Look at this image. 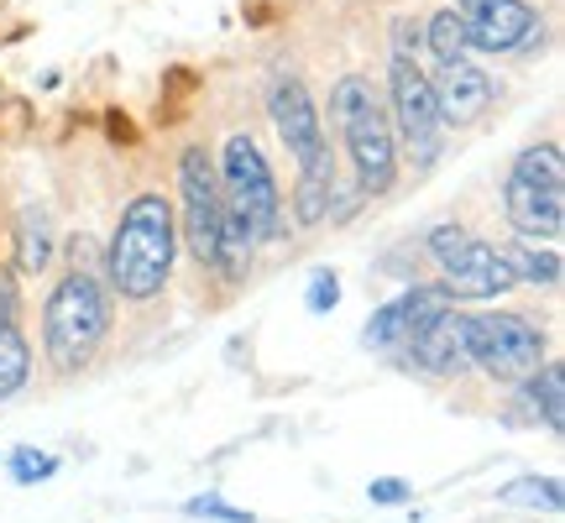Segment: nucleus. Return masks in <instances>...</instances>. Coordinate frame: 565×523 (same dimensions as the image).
<instances>
[{
    "mask_svg": "<svg viewBox=\"0 0 565 523\" xmlns=\"http://www.w3.org/2000/svg\"><path fill=\"white\" fill-rule=\"evenodd\" d=\"M330 121L341 126L345 152L356 162V179L366 194H387L398 179V141H393V121H387L377 89L362 74H345L330 89Z\"/></svg>",
    "mask_w": 565,
    "mask_h": 523,
    "instance_id": "nucleus-3",
    "label": "nucleus"
},
{
    "mask_svg": "<svg viewBox=\"0 0 565 523\" xmlns=\"http://www.w3.org/2000/svg\"><path fill=\"white\" fill-rule=\"evenodd\" d=\"M173 257H179V215H173V200H162L158 189H141L137 200L121 210V225L110 236V257H105L110 288L137 303L158 299L168 273H173Z\"/></svg>",
    "mask_w": 565,
    "mask_h": 523,
    "instance_id": "nucleus-1",
    "label": "nucleus"
},
{
    "mask_svg": "<svg viewBox=\"0 0 565 523\" xmlns=\"http://www.w3.org/2000/svg\"><path fill=\"white\" fill-rule=\"evenodd\" d=\"M387 121H393V141H404L414 168H429L440 158V105H435V84L419 68V58H393L387 68Z\"/></svg>",
    "mask_w": 565,
    "mask_h": 523,
    "instance_id": "nucleus-7",
    "label": "nucleus"
},
{
    "mask_svg": "<svg viewBox=\"0 0 565 523\" xmlns=\"http://www.w3.org/2000/svg\"><path fill=\"white\" fill-rule=\"evenodd\" d=\"M372 492V503H404L408 498V482H398V477H377V482L366 487Z\"/></svg>",
    "mask_w": 565,
    "mask_h": 523,
    "instance_id": "nucleus-24",
    "label": "nucleus"
},
{
    "mask_svg": "<svg viewBox=\"0 0 565 523\" xmlns=\"http://www.w3.org/2000/svg\"><path fill=\"white\" fill-rule=\"evenodd\" d=\"M503 210L513 231L529 236V242H561L565 231V162L561 147L545 141V147H529L524 158L513 162L503 189Z\"/></svg>",
    "mask_w": 565,
    "mask_h": 523,
    "instance_id": "nucleus-4",
    "label": "nucleus"
},
{
    "mask_svg": "<svg viewBox=\"0 0 565 523\" xmlns=\"http://www.w3.org/2000/svg\"><path fill=\"white\" fill-rule=\"evenodd\" d=\"M424 47L435 53V63H456L466 58V17L461 11H435V17L424 21Z\"/></svg>",
    "mask_w": 565,
    "mask_h": 523,
    "instance_id": "nucleus-19",
    "label": "nucleus"
},
{
    "mask_svg": "<svg viewBox=\"0 0 565 523\" xmlns=\"http://www.w3.org/2000/svg\"><path fill=\"white\" fill-rule=\"evenodd\" d=\"M179 194H183V242L204 267H215L221 262V173H215L204 147H183Z\"/></svg>",
    "mask_w": 565,
    "mask_h": 523,
    "instance_id": "nucleus-9",
    "label": "nucleus"
},
{
    "mask_svg": "<svg viewBox=\"0 0 565 523\" xmlns=\"http://www.w3.org/2000/svg\"><path fill=\"white\" fill-rule=\"evenodd\" d=\"M408 362H419L424 372H435V377H456L471 366L466 356V314L456 309H445L440 320H429L424 330L408 335Z\"/></svg>",
    "mask_w": 565,
    "mask_h": 523,
    "instance_id": "nucleus-13",
    "label": "nucleus"
},
{
    "mask_svg": "<svg viewBox=\"0 0 565 523\" xmlns=\"http://www.w3.org/2000/svg\"><path fill=\"white\" fill-rule=\"evenodd\" d=\"M503 503H513V508H545V513H561L565 492H561V482H555V477H524V482L503 487Z\"/></svg>",
    "mask_w": 565,
    "mask_h": 523,
    "instance_id": "nucleus-20",
    "label": "nucleus"
},
{
    "mask_svg": "<svg viewBox=\"0 0 565 523\" xmlns=\"http://www.w3.org/2000/svg\"><path fill=\"white\" fill-rule=\"evenodd\" d=\"M330 194H335V158L299 168V189H294V221L299 225H320L330 215Z\"/></svg>",
    "mask_w": 565,
    "mask_h": 523,
    "instance_id": "nucleus-15",
    "label": "nucleus"
},
{
    "mask_svg": "<svg viewBox=\"0 0 565 523\" xmlns=\"http://www.w3.org/2000/svg\"><path fill=\"white\" fill-rule=\"evenodd\" d=\"M503 262H508V273H513V282H534V288H555L561 282V252L555 246L540 252V246L519 242L503 252Z\"/></svg>",
    "mask_w": 565,
    "mask_h": 523,
    "instance_id": "nucleus-16",
    "label": "nucleus"
},
{
    "mask_svg": "<svg viewBox=\"0 0 565 523\" xmlns=\"http://www.w3.org/2000/svg\"><path fill=\"white\" fill-rule=\"evenodd\" d=\"M335 299H341V288H335V278H330V273H320V278L309 282V309H315V314L335 309Z\"/></svg>",
    "mask_w": 565,
    "mask_h": 523,
    "instance_id": "nucleus-23",
    "label": "nucleus"
},
{
    "mask_svg": "<svg viewBox=\"0 0 565 523\" xmlns=\"http://www.w3.org/2000/svg\"><path fill=\"white\" fill-rule=\"evenodd\" d=\"M540 32V17L524 0H482L477 11H466V42L482 53H519Z\"/></svg>",
    "mask_w": 565,
    "mask_h": 523,
    "instance_id": "nucleus-12",
    "label": "nucleus"
},
{
    "mask_svg": "<svg viewBox=\"0 0 565 523\" xmlns=\"http://www.w3.org/2000/svg\"><path fill=\"white\" fill-rule=\"evenodd\" d=\"M26 377H32V351H26V335L17 330V320H0V398H11Z\"/></svg>",
    "mask_w": 565,
    "mask_h": 523,
    "instance_id": "nucleus-18",
    "label": "nucleus"
},
{
    "mask_svg": "<svg viewBox=\"0 0 565 523\" xmlns=\"http://www.w3.org/2000/svg\"><path fill=\"white\" fill-rule=\"evenodd\" d=\"M524 408H534V419H545L555 435L565 429V366L540 362L534 377H524Z\"/></svg>",
    "mask_w": 565,
    "mask_h": 523,
    "instance_id": "nucleus-14",
    "label": "nucleus"
},
{
    "mask_svg": "<svg viewBox=\"0 0 565 523\" xmlns=\"http://www.w3.org/2000/svg\"><path fill=\"white\" fill-rule=\"evenodd\" d=\"M221 200L252 225V242H278L282 231V194L273 183V168L267 158L257 152L252 137H236L225 141V158H221Z\"/></svg>",
    "mask_w": 565,
    "mask_h": 523,
    "instance_id": "nucleus-6",
    "label": "nucleus"
},
{
    "mask_svg": "<svg viewBox=\"0 0 565 523\" xmlns=\"http://www.w3.org/2000/svg\"><path fill=\"white\" fill-rule=\"evenodd\" d=\"M424 252L440 262L445 273V293L450 299H498L503 288H513V273H508L503 252H492L487 242L466 236L461 225H435L424 236Z\"/></svg>",
    "mask_w": 565,
    "mask_h": 523,
    "instance_id": "nucleus-8",
    "label": "nucleus"
},
{
    "mask_svg": "<svg viewBox=\"0 0 565 523\" xmlns=\"http://www.w3.org/2000/svg\"><path fill=\"white\" fill-rule=\"evenodd\" d=\"M466 356L492 383H524L545 362V330L524 314H466Z\"/></svg>",
    "mask_w": 565,
    "mask_h": 523,
    "instance_id": "nucleus-5",
    "label": "nucleus"
},
{
    "mask_svg": "<svg viewBox=\"0 0 565 523\" xmlns=\"http://www.w3.org/2000/svg\"><path fill=\"white\" fill-rule=\"evenodd\" d=\"M477 6H482V0H456V11H461V17L466 11H477Z\"/></svg>",
    "mask_w": 565,
    "mask_h": 523,
    "instance_id": "nucleus-25",
    "label": "nucleus"
},
{
    "mask_svg": "<svg viewBox=\"0 0 565 523\" xmlns=\"http://www.w3.org/2000/svg\"><path fill=\"white\" fill-rule=\"evenodd\" d=\"M11 471H17V482H38V477H53V456H38V450H17V456H11Z\"/></svg>",
    "mask_w": 565,
    "mask_h": 523,
    "instance_id": "nucleus-22",
    "label": "nucleus"
},
{
    "mask_svg": "<svg viewBox=\"0 0 565 523\" xmlns=\"http://www.w3.org/2000/svg\"><path fill=\"white\" fill-rule=\"evenodd\" d=\"M429 84H435V105H440L445 126H477L487 116L492 95H498L492 74H487L482 63H471V58L440 63V79H429Z\"/></svg>",
    "mask_w": 565,
    "mask_h": 523,
    "instance_id": "nucleus-11",
    "label": "nucleus"
},
{
    "mask_svg": "<svg viewBox=\"0 0 565 523\" xmlns=\"http://www.w3.org/2000/svg\"><path fill=\"white\" fill-rule=\"evenodd\" d=\"M53 262V231H47V215L42 210H26L17 231V273L38 278L42 267Z\"/></svg>",
    "mask_w": 565,
    "mask_h": 523,
    "instance_id": "nucleus-17",
    "label": "nucleus"
},
{
    "mask_svg": "<svg viewBox=\"0 0 565 523\" xmlns=\"http://www.w3.org/2000/svg\"><path fill=\"white\" fill-rule=\"evenodd\" d=\"M267 110H273V126H278L288 158L299 168H315V162L330 158V141H324V121H320V105L309 100L299 74H282L273 89H267Z\"/></svg>",
    "mask_w": 565,
    "mask_h": 523,
    "instance_id": "nucleus-10",
    "label": "nucleus"
},
{
    "mask_svg": "<svg viewBox=\"0 0 565 523\" xmlns=\"http://www.w3.org/2000/svg\"><path fill=\"white\" fill-rule=\"evenodd\" d=\"M105 330H110V299L95 273H63L58 288L47 293V309H42V345H47V362L58 372H79L89 366V356L100 351Z\"/></svg>",
    "mask_w": 565,
    "mask_h": 523,
    "instance_id": "nucleus-2",
    "label": "nucleus"
},
{
    "mask_svg": "<svg viewBox=\"0 0 565 523\" xmlns=\"http://www.w3.org/2000/svg\"><path fill=\"white\" fill-rule=\"evenodd\" d=\"M189 513H194V519H215V523H252L246 508H231V503H221V498H210V492H204V498H189Z\"/></svg>",
    "mask_w": 565,
    "mask_h": 523,
    "instance_id": "nucleus-21",
    "label": "nucleus"
}]
</instances>
